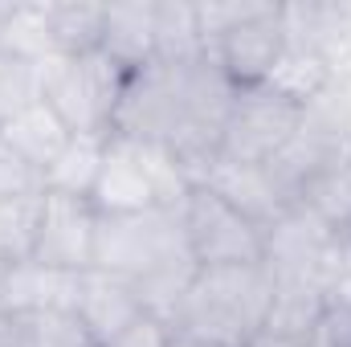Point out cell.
I'll use <instances>...</instances> for the list:
<instances>
[{
    "mask_svg": "<svg viewBox=\"0 0 351 347\" xmlns=\"http://www.w3.org/2000/svg\"><path fill=\"white\" fill-rule=\"evenodd\" d=\"M302 123V106L286 102L269 86H241L229 102L221 127V160L233 164H269Z\"/></svg>",
    "mask_w": 351,
    "mask_h": 347,
    "instance_id": "cell-8",
    "label": "cell"
},
{
    "mask_svg": "<svg viewBox=\"0 0 351 347\" xmlns=\"http://www.w3.org/2000/svg\"><path fill=\"white\" fill-rule=\"evenodd\" d=\"M0 135H4V143L25 160V164H33L37 172H41V180H45V172H49V164L62 156V147L70 143V127L58 119V110L37 94L33 102H25L4 127H0Z\"/></svg>",
    "mask_w": 351,
    "mask_h": 347,
    "instance_id": "cell-15",
    "label": "cell"
},
{
    "mask_svg": "<svg viewBox=\"0 0 351 347\" xmlns=\"http://www.w3.org/2000/svg\"><path fill=\"white\" fill-rule=\"evenodd\" d=\"M0 53L25 66H41L58 53L49 33V0H0Z\"/></svg>",
    "mask_w": 351,
    "mask_h": 347,
    "instance_id": "cell-17",
    "label": "cell"
},
{
    "mask_svg": "<svg viewBox=\"0 0 351 347\" xmlns=\"http://www.w3.org/2000/svg\"><path fill=\"white\" fill-rule=\"evenodd\" d=\"M123 90L127 74L98 49L78 58L53 53L37 66V94L58 110V119L74 135H110Z\"/></svg>",
    "mask_w": 351,
    "mask_h": 347,
    "instance_id": "cell-5",
    "label": "cell"
},
{
    "mask_svg": "<svg viewBox=\"0 0 351 347\" xmlns=\"http://www.w3.org/2000/svg\"><path fill=\"white\" fill-rule=\"evenodd\" d=\"M12 347H98V339L74 311H33L16 319Z\"/></svg>",
    "mask_w": 351,
    "mask_h": 347,
    "instance_id": "cell-22",
    "label": "cell"
},
{
    "mask_svg": "<svg viewBox=\"0 0 351 347\" xmlns=\"http://www.w3.org/2000/svg\"><path fill=\"white\" fill-rule=\"evenodd\" d=\"M306 347H331V344H323V339H311V344H306Z\"/></svg>",
    "mask_w": 351,
    "mask_h": 347,
    "instance_id": "cell-33",
    "label": "cell"
},
{
    "mask_svg": "<svg viewBox=\"0 0 351 347\" xmlns=\"http://www.w3.org/2000/svg\"><path fill=\"white\" fill-rule=\"evenodd\" d=\"M327 315V290L311 286V282H274V298L265 311V331L269 339H286V344H311L323 327Z\"/></svg>",
    "mask_w": 351,
    "mask_h": 347,
    "instance_id": "cell-16",
    "label": "cell"
},
{
    "mask_svg": "<svg viewBox=\"0 0 351 347\" xmlns=\"http://www.w3.org/2000/svg\"><path fill=\"white\" fill-rule=\"evenodd\" d=\"M233 94L237 86L213 66V58L152 62L147 70L127 78L110 135L168 147L200 184L204 168L221 152V127Z\"/></svg>",
    "mask_w": 351,
    "mask_h": 347,
    "instance_id": "cell-1",
    "label": "cell"
},
{
    "mask_svg": "<svg viewBox=\"0 0 351 347\" xmlns=\"http://www.w3.org/2000/svg\"><path fill=\"white\" fill-rule=\"evenodd\" d=\"M262 265L274 282H311L331 294L343 274V233L311 204H290L265 225Z\"/></svg>",
    "mask_w": 351,
    "mask_h": 347,
    "instance_id": "cell-6",
    "label": "cell"
},
{
    "mask_svg": "<svg viewBox=\"0 0 351 347\" xmlns=\"http://www.w3.org/2000/svg\"><path fill=\"white\" fill-rule=\"evenodd\" d=\"M94 265L135 282L143 311L172 323L188 282L196 278V258L188 250L180 208H143V213H98Z\"/></svg>",
    "mask_w": 351,
    "mask_h": 347,
    "instance_id": "cell-2",
    "label": "cell"
},
{
    "mask_svg": "<svg viewBox=\"0 0 351 347\" xmlns=\"http://www.w3.org/2000/svg\"><path fill=\"white\" fill-rule=\"evenodd\" d=\"M343 237H351V213H348V221H343Z\"/></svg>",
    "mask_w": 351,
    "mask_h": 347,
    "instance_id": "cell-32",
    "label": "cell"
},
{
    "mask_svg": "<svg viewBox=\"0 0 351 347\" xmlns=\"http://www.w3.org/2000/svg\"><path fill=\"white\" fill-rule=\"evenodd\" d=\"M204 188H213L221 200H229L237 213H245L254 225H274L290 200L282 196V188L274 184V176L265 172V164H233V160H213L204 176H200Z\"/></svg>",
    "mask_w": 351,
    "mask_h": 347,
    "instance_id": "cell-12",
    "label": "cell"
},
{
    "mask_svg": "<svg viewBox=\"0 0 351 347\" xmlns=\"http://www.w3.org/2000/svg\"><path fill=\"white\" fill-rule=\"evenodd\" d=\"M29 192H45V180L33 164H25L0 135V200L8 196H29Z\"/></svg>",
    "mask_w": 351,
    "mask_h": 347,
    "instance_id": "cell-27",
    "label": "cell"
},
{
    "mask_svg": "<svg viewBox=\"0 0 351 347\" xmlns=\"http://www.w3.org/2000/svg\"><path fill=\"white\" fill-rule=\"evenodd\" d=\"M319 58L335 82H351V0H323Z\"/></svg>",
    "mask_w": 351,
    "mask_h": 347,
    "instance_id": "cell-24",
    "label": "cell"
},
{
    "mask_svg": "<svg viewBox=\"0 0 351 347\" xmlns=\"http://www.w3.org/2000/svg\"><path fill=\"white\" fill-rule=\"evenodd\" d=\"M172 339H176L172 323H164L156 315H139L127 331H119L114 339H106L98 347H172Z\"/></svg>",
    "mask_w": 351,
    "mask_h": 347,
    "instance_id": "cell-28",
    "label": "cell"
},
{
    "mask_svg": "<svg viewBox=\"0 0 351 347\" xmlns=\"http://www.w3.org/2000/svg\"><path fill=\"white\" fill-rule=\"evenodd\" d=\"M78 298V274L41 265V261H8L0 270V302L12 315H33V311H74Z\"/></svg>",
    "mask_w": 351,
    "mask_h": 347,
    "instance_id": "cell-14",
    "label": "cell"
},
{
    "mask_svg": "<svg viewBox=\"0 0 351 347\" xmlns=\"http://www.w3.org/2000/svg\"><path fill=\"white\" fill-rule=\"evenodd\" d=\"M4 265H8V261H0V270H4Z\"/></svg>",
    "mask_w": 351,
    "mask_h": 347,
    "instance_id": "cell-34",
    "label": "cell"
},
{
    "mask_svg": "<svg viewBox=\"0 0 351 347\" xmlns=\"http://www.w3.org/2000/svg\"><path fill=\"white\" fill-rule=\"evenodd\" d=\"M339 278L351 286V237H343V274H339Z\"/></svg>",
    "mask_w": 351,
    "mask_h": 347,
    "instance_id": "cell-30",
    "label": "cell"
},
{
    "mask_svg": "<svg viewBox=\"0 0 351 347\" xmlns=\"http://www.w3.org/2000/svg\"><path fill=\"white\" fill-rule=\"evenodd\" d=\"M208 58L200 16L192 0H156V62H200Z\"/></svg>",
    "mask_w": 351,
    "mask_h": 347,
    "instance_id": "cell-19",
    "label": "cell"
},
{
    "mask_svg": "<svg viewBox=\"0 0 351 347\" xmlns=\"http://www.w3.org/2000/svg\"><path fill=\"white\" fill-rule=\"evenodd\" d=\"M196 188L192 172L176 160L168 147L147 139L110 135L106 164L94 184L98 213H143V208H180L184 196Z\"/></svg>",
    "mask_w": 351,
    "mask_h": 347,
    "instance_id": "cell-4",
    "label": "cell"
},
{
    "mask_svg": "<svg viewBox=\"0 0 351 347\" xmlns=\"http://www.w3.org/2000/svg\"><path fill=\"white\" fill-rule=\"evenodd\" d=\"M74 315L90 327V335L98 344L114 339L119 331H127L143 311V298L135 290L131 278L123 274H110V270H98L90 265L78 274V298H74Z\"/></svg>",
    "mask_w": 351,
    "mask_h": 347,
    "instance_id": "cell-11",
    "label": "cell"
},
{
    "mask_svg": "<svg viewBox=\"0 0 351 347\" xmlns=\"http://www.w3.org/2000/svg\"><path fill=\"white\" fill-rule=\"evenodd\" d=\"M98 53L110 58L127 78L156 62V0H119L106 4Z\"/></svg>",
    "mask_w": 351,
    "mask_h": 347,
    "instance_id": "cell-13",
    "label": "cell"
},
{
    "mask_svg": "<svg viewBox=\"0 0 351 347\" xmlns=\"http://www.w3.org/2000/svg\"><path fill=\"white\" fill-rule=\"evenodd\" d=\"M298 204H311L319 217H327L343 233V221H348V213H351V147L302 192Z\"/></svg>",
    "mask_w": 351,
    "mask_h": 347,
    "instance_id": "cell-25",
    "label": "cell"
},
{
    "mask_svg": "<svg viewBox=\"0 0 351 347\" xmlns=\"http://www.w3.org/2000/svg\"><path fill=\"white\" fill-rule=\"evenodd\" d=\"M102 21H106V4H90V0H49V33H53V49L66 58L94 53L102 41Z\"/></svg>",
    "mask_w": 351,
    "mask_h": 347,
    "instance_id": "cell-21",
    "label": "cell"
},
{
    "mask_svg": "<svg viewBox=\"0 0 351 347\" xmlns=\"http://www.w3.org/2000/svg\"><path fill=\"white\" fill-rule=\"evenodd\" d=\"M41 196H8L0 200V261H25L33 258L37 246V221H41Z\"/></svg>",
    "mask_w": 351,
    "mask_h": 347,
    "instance_id": "cell-23",
    "label": "cell"
},
{
    "mask_svg": "<svg viewBox=\"0 0 351 347\" xmlns=\"http://www.w3.org/2000/svg\"><path fill=\"white\" fill-rule=\"evenodd\" d=\"M180 225L196 265H254L262 261L265 229L221 200L213 188L196 184L180 204Z\"/></svg>",
    "mask_w": 351,
    "mask_h": 347,
    "instance_id": "cell-7",
    "label": "cell"
},
{
    "mask_svg": "<svg viewBox=\"0 0 351 347\" xmlns=\"http://www.w3.org/2000/svg\"><path fill=\"white\" fill-rule=\"evenodd\" d=\"M286 49V33H282V16H278V0H265L254 16H245L241 25H233L229 33H221L208 45L213 66L233 82V86H262L274 70V62Z\"/></svg>",
    "mask_w": 351,
    "mask_h": 347,
    "instance_id": "cell-10",
    "label": "cell"
},
{
    "mask_svg": "<svg viewBox=\"0 0 351 347\" xmlns=\"http://www.w3.org/2000/svg\"><path fill=\"white\" fill-rule=\"evenodd\" d=\"M327 82H331V74H327L319 49H311V45H286L262 86H269L274 94H282L294 106H306V102H315L323 94Z\"/></svg>",
    "mask_w": 351,
    "mask_h": 347,
    "instance_id": "cell-20",
    "label": "cell"
},
{
    "mask_svg": "<svg viewBox=\"0 0 351 347\" xmlns=\"http://www.w3.org/2000/svg\"><path fill=\"white\" fill-rule=\"evenodd\" d=\"M16 319H21V315H12V311L0 302V347L16 344Z\"/></svg>",
    "mask_w": 351,
    "mask_h": 347,
    "instance_id": "cell-29",
    "label": "cell"
},
{
    "mask_svg": "<svg viewBox=\"0 0 351 347\" xmlns=\"http://www.w3.org/2000/svg\"><path fill=\"white\" fill-rule=\"evenodd\" d=\"M274 278L254 265H200L172 315V331L204 347H254L265 331Z\"/></svg>",
    "mask_w": 351,
    "mask_h": 347,
    "instance_id": "cell-3",
    "label": "cell"
},
{
    "mask_svg": "<svg viewBox=\"0 0 351 347\" xmlns=\"http://www.w3.org/2000/svg\"><path fill=\"white\" fill-rule=\"evenodd\" d=\"M33 98H37V66L0 53V127Z\"/></svg>",
    "mask_w": 351,
    "mask_h": 347,
    "instance_id": "cell-26",
    "label": "cell"
},
{
    "mask_svg": "<svg viewBox=\"0 0 351 347\" xmlns=\"http://www.w3.org/2000/svg\"><path fill=\"white\" fill-rule=\"evenodd\" d=\"M94 237H98V208L86 196L45 192L41 196V221H37V246L33 261L82 274L94 265Z\"/></svg>",
    "mask_w": 351,
    "mask_h": 347,
    "instance_id": "cell-9",
    "label": "cell"
},
{
    "mask_svg": "<svg viewBox=\"0 0 351 347\" xmlns=\"http://www.w3.org/2000/svg\"><path fill=\"white\" fill-rule=\"evenodd\" d=\"M254 347H302V344H286V339H269V335H262Z\"/></svg>",
    "mask_w": 351,
    "mask_h": 347,
    "instance_id": "cell-31",
    "label": "cell"
},
{
    "mask_svg": "<svg viewBox=\"0 0 351 347\" xmlns=\"http://www.w3.org/2000/svg\"><path fill=\"white\" fill-rule=\"evenodd\" d=\"M106 143L110 135H70L62 156L45 172V192H66V196H94V184L106 164Z\"/></svg>",
    "mask_w": 351,
    "mask_h": 347,
    "instance_id": "cell-18",
    "label": "cell"
}]
</instances>
